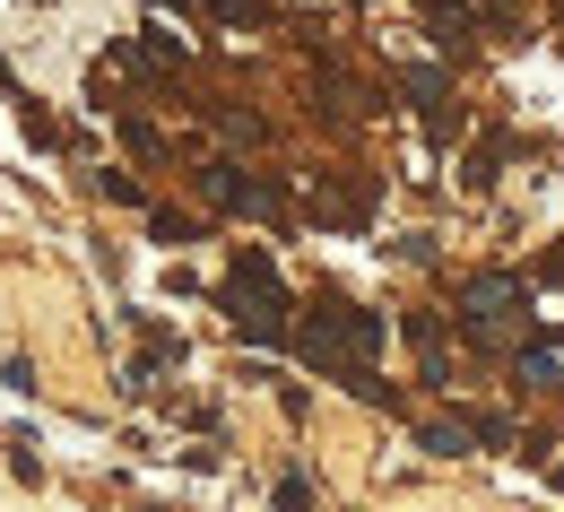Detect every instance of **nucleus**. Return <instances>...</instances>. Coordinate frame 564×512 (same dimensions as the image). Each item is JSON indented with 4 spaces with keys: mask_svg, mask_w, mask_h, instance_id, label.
<instances>
[{
    "mask_svg": "<svg viewBox=\"0 0 564 512\" xmlns=\"http://www.w3.org/2000/svg\"><path fill=\"white\" fill-rule=\"evenodd\" d=\"M226 295H235V322H243L252 339H279V330H286L279 279H270V261H261V252H252V261H235V279H226Z\"/></svg>",
    "mask_w": 564,
    "mask_h": 512,
    "instance_id": "f257e3e1",
    "label": "nucleus"
}]
</instances>
